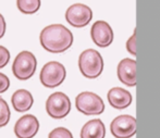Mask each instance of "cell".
<instances>
[{"mask_svg":"<svg viewBox=\"0 0 160 138\" xmlns=\"http://www.w3.org/2000/svg\"><path fill=\"white\" fill-rule=\"evenodd\" d=\"M42 47L51 53L67 51L73 44V34L62 24H51L46 26L39 35Z\"/></svg>","mask_w":160,"mask_h":138,"instance_id":"6da1fadb","label":"cell"},{"mask_svg":"<svg viewBox=\"0 0 160 138\" xmlns=\"http://www.w3.org/2000/svg\"><path fill=\"white\" fill-rule=\"evenodd\" d=\"M78 67L86 78H97L103 71V60L95 49H86L80 55Z\"/></svg>","mask_w":160,"mask_h":138,"instance_id":"7a4b0ae2","label":"cell"},{"mask_svg":"<svg viewBox=\"0 0 160 138\" xmlns=\"http://www.w3.org/2000/svg\"><path fill=\"white\" fill-rule=\"evenodd\" d=\"M37 67L36 57L31 51H21L17 57L12 64V72L14 76L20 81L30 80L35 74Z\"/></svg>","mask_w":160,"mask_h":138,"instance_id":"3957f363","label":"cell"},{"mask_svg":"<svg viewBox=\"0 0 160 138\" xmlns=\"http://www.w3.org/2000/svg\"><path fill=\"white\" fill-rule=\"evenodd\" d=\"M67 71L63 64L57 61H50L42 67L40 71V82L45 87L55 88L64 82Z\"/></svg>","mask_w":160,"mask_h":138,"instance_id":"277c9868","label":"cell"},{"mask_svg":"<svg viewBox=\"0 0 160 138\" xmlns=\"http://www.w3.org/2000/svg\"><path fill=\"white\" fill-rule=\"evenodd\" d=\"M76 109L85 115L101 114L105 111V103L98 95L92 91H83L75 99Z\"/></svg>","mask_w":160,"mask_h":138,"instance_id":"5b68a950","label":"cell"},{"mask_svg":"<svg viewBox=\"0 0 160 138\" xmlns=\"http://www.w3.org/2000/svg\"><path fill=\"white\" fill-rule=\"evenodd\" d=\"M46 111L49 116L55 120H61L71 111V101L65 94L57 91L51 94L46 101Z\"/></svg>","mask_w":160,"mask_h":138,"instance_id":"8992f818","label":"cell"},{"mask_svg":"<svg viewBox=\"0 0 160 138\" xmlns=\"http://www.w3.org/2000/svg\"><path fill=\"white\" fill-rule=\"evenodd\" d=\"M93 19V11L88 6L83 3H74L68 8L65 20L73 27L81 28L88 25Z\"/></svg>","mask_w":160,"mask_h":138,"instance_id":"52a82bcc","label":"cell"},{"mask_svg":"<svg viewBox=\"0 0 160 138\" xmlns=\"http://www.w3.org/2000/svg\"><path fill=\"white\" fill-rule=\"evenodd\" d=\"M136 119L132 115H119L110 125L111 134L116 138H131L136 134Z\"/></svg>","mask_w":160,"mask_h":138,"instance_id":"ba28073f","label":"cell"},{"mask_svg":"<svg viewBox=\"0 0 160 138\" xmlns=\"http://www.w3.org/2000/svg\"><path fill=\"white\" fill-rule=\"evenodd\" d=\"M91 36L93 42L100 48L110 46L113 42V32L107 22L96 21L91 29Z\"/></svg>","mask_w":160,"mask_h":138,"instance_id":"9c48e42d","label":"cell"},{"mask_svg":"<svg viewBox=\"0 0 160 138\" xmlns=\"http://www.w3.org/2000/svg\"><path fill=\"white\" fill-rule=\"evenodd\" d=\"M39 122L33 114L20 117L14 125V134L18 138H33L38 133Z\"/></svg>","mask_w":160,"mask_h":138,"instance_id":"30bf717a","label":"cell"},{"mask_svg":"<svg viewBox=\"0 0 160 138\" xmlns=\"http://www.w3.org/2000/svg\"><path fill=\"white\" fill-rule=\"evenodd\" d=\"M118 78L124 85L134 87L136 86V61L125 58L118 64Z\"/></svg>","mask_w":160,"mask_h":138,"instance_id":"8fae6325","label":"cell"},{"mask_svg":"<svg viewBox=\"0 0 160 138\" xmlns=\"http://www.w3.org/2000/svg\"><path fill=\"white\" fill-rule=\"evenodd\" d=\"M108 101L114 109L123 110L132 102V95L122 87H113L108 91Z\"/></svg>","mask_w":160,"mask_h":138,"instance_id":"7c38bea8","label":"cell"},{"mask_svg":"<svg viewBox=\"0 0 160 138\" xmlns=\"http://www.w3.org/2000/svg\"><path fill=\"white\" fill-rule=\"evenodd\" d=\"M11 102L18 112H28L32 108L34 103V98L28 90L26 89H19L14 91L11 98Z\"/></svg>","mask_w":160,"mask_h":138,"instance_id":"4fadbf2b","label":"cell"},{"mask_svg":"<svg viewBox=\"0 0 160 138\" xmlns=\"http://www.w3.org/2000/svg\"><path fill=\"white\" fill-rule=\"evenodd\" d=\"M106 128L101 120L88 121L81 130V138H105Z\"/></svg>","mask_w":160,"mask_h":138,"instance_id":"5bb4252c","label":"cell"},{"mask_svg":"<svg viewBox=\"0 0 160 138\" xmlns=\"http://www.w3.org/2000/svg\"><path fill=\"white\" fill-rule=\"evenodd\" d=\"M18 9L24 14H33L40 8V0H17Z\"/></svg>","mask_w":160,"mask_h":138,"instance_id":"9a60e30c","label":"cell"},{"mask_svg":"<svg viewBox=\"0 0 160 138\" xmlns=\"http://www.w3.org/2000/svg\"><path fill=\"white\" fill-rule=\"evenodd\" d=\"M11 117L10 108L4 99L0 98V127H3L9 123Z\"/></svg>","mask_w":160,"mask_h":138,"instance_id":"2e32d148","label":"cell"},{"mask_svg":"<svg viewBox=\"0 0 160 138\" xmlns=\"http://www.w3.org/2000/svg\"><path fill=\"white\" fill-rule=\"evenodd\" d=\"M48 138H73V135L68 128L57 127L49 133Z\"/></svg>","mask_w":160,"mask_h":138,"instance_id":"e0dca14e","label":"cell"},{"mask_svg":"<svg viewBox=\"0 0 160 138\" xmlns=\"http://www.w3.org/2000/svg\"><path fill=\"white\" fill-rule=\"evenodd\" d=\"M10 51L3 46H0V69H3L10 61Z\"/></svg>","mask_w":160,"mask_h":138,"instance_id":"ac0fdd59","label":"cell"},{"mask_svg":"<svg viewBox=\"0 0 160 138\" xmlns=\"http://www.w3.org/2000/svg\"><path fill=\"white\" fill-rule=\"evenodd\" d=\"M127 49L131 55L136 56V29L134 31V34L128 38V40L127 42Z\"/></svg>","mask_w":160,"mask_h":138,"instance_id":"d6986e66","label":"cell"},{"mask_svg":"<svg viewBox=\"0 0 160 138\" xmlns=\"http://www.w3.org/2000/svg\"><path fill=\"white\" fill-rule=\"evenodd\" d=\"M10 87V80L3 73H0V94L7 91Z\"/></svg>","mask_w":160,"mask_h":138,"instance_id":"ffe728a7","label":"cell"},{"mask_svg":"<svg viewBox=\"0 0 160 138\" xmlns=\"http://www.w3.org/2000/svg\"><path fill=\"white\" fill-rule=\"evenodd\" d=\"M4 33H6V21H4L3 15L0 13V38L3 37Z\"/></svg>","mask_w":160,"mask_h":138,"instance_id":"44dd1931","label":"cell"}]
</instances>
